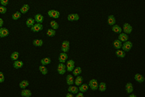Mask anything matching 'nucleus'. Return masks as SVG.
<instances>
[{
    "mask_svg": "<svg viewBox=\"0 0 145 97\" xmlns=\"http://www.w3.org/2000/svg\"><path fill=\"white\" fill-rule=\"evenodd\" d=\"M132 42H131L129 41H126L124 42L123 45H122V50L124 52H128V51L131 50V49L132 48Z\"/></svg>",
    "mask_w": 145,
    "mask_h": 97,
    "instance_id": "obj_1",
    "label": "nucleus"
},
{
    "mask_svg": "<svg viewBox=\"0 0 145 97\" xmlns=\"http://www.w3.org/2000/svg\"><path fill=\"white\" fill-rule=\"evenodd\" d=\"M88 86H89L93 91H96V90H98V81L96 79H91L90 81H89V84H88Z\"/></svg>",
    "mask_w": 145,
    "mask_h": 97,
    "instance_id": "obj_2",
    "label": "nucleus"
},
{
    "mask_svg": "<svg viewBox=\"0 0 145 97\" xmlns=\"http://www.w3.org/2000/svg\"><path fill=\"white\" fill-rule=\"evenodd\" d=\"M43 28H44V27H43L42 24H40V23H37V24H34L33 26L31 27V30L34 32H40V31L43 30Z\"/></svg>",
    "mask_w": 145,
    "mask_h": 97,
    "instance_id": "obj_3",
    "label": "nucleus"
},
{
    "mask_svg": "<svg viewBox=\"0 0 145 97\" xmlns=\"http://www.w3.org/2000/svg\"><path fill=\"white\" fill-rule=\"evenodd\" d=\"M57 71L59 75H64V74H65V72H66V66L64 63L60 62V64H59L57 66Z\"/></svg>",
    "mask_w": 145,
    "mask_h": 97,
    "instance_id": "obj_4",
    "label": "nucleus"
},
{
    "mask_svg": "<svg viewBox=\"0 0 145 97\" xmlns=\"http://www.w3.org/2000/svg\"><path fill=\"white\" fill-rule=\"evenodd\" d=\"M48 16L52 18H54V19H57V18L60 17V12L56 10H50V11H48Z\"/></svg>",
    "mask_w": 145,
    "mask_h": 97,
    "instance_id": "obj_5",
    "label": "nucleus"
},
{
    "mask_svg": "<svg viewBox=\"0 0 145 97\" xmlns=\"http://www.w3.org/2000/svg\"><path fill=\"white\" fill-rule=\"evenodd\" d=\"M122 30H123L124 33L130 34V33H131V32H132V27L129 24L126 23V24H123V28H122Z\"/></svg>",
    "mask_w": 145,
    "mask_h": 97,
    "instance_id": "obj_6",
    "label": "nucleus"
},
{
    "mask_svg": "<svg viewBox=\"0 0 145 97\" xmlns=\"http://www.w3.org/2000/svg\"><path fill=\"white\" fill-rule=\"evenodd\" d=\"M61 50L64 53L69 52V41H63L62 45H61Z\"/></svg>",
    "mask_w": 145,
    "mask_h": 97,
    "instance_id": "obj_7",
    "label": "nucleus"
},
{
    "mask_svg": "<svg viewBox=\"0 0 145 97\" xmlns=\"http://www.w3.org/2000/svg\"><path fill=\"white\" fill-rule=\"evenodd\" d=\"M75 62L73 60H69L68 62L66 64V70L68 71H73V70L74 69Z\"/></svg>",
    "mask_w": 145,
    "mask_h": 97,
    "instance_id": "obj_8",
    "label": "nucleus"
},
{
    "mask_svg": "<svg viewBox=\"0 0 145 97\" xmlns=\"http://www.w3.org/2000/svg\"><path fill=\"white\" fill-rule=\"evenodd\" d=\"M9 35V30L6 28H0V37H6Z\"/></svg>",
    "mask_w": 145,
    "mask_h": 97,
    "instance_id": "obj_9",
    "label": "nucleus"
},
{
    "mask_svg": "<svg viewBox=\"0 0 145 97\" xmlns=\"http://www.w3.org/2000/svg\"><path fill=\"white\" fill-rule=\"evenodd\" d=\"M79 20V15L77 13L74 14H69L68 15V20L69 21H77Z\"/></svg>",
    "mask_w": 145,
    "mask_h": 97,
    "instance_id": "obj_10",
    "label": "nucleus"
},
{
    "mask_svg": "<svg viewBox=\"0 0 145 97\" xmlns=\"http://www.w3.org/2000/svg\"><path fill=\"white\" fill-rule=\"evenodd\" d=\"M67 58H68V55H67V53H60V55H59V61L60 62H62V63H64L66 61V60Z\"/></svg>",
    "mask_w": 145,
    "mask_h": 97,
    "instance_id": "obj_11",
    "label": "nucleus"
},
{
    "mask_svg": "<svg viewBox=\"0 0 145 97\" xmlns=\"http://www.w3.org/2000/svg\"><path fill=\"white\" fill-rule=\"evenodd\" d=\"M118 40L122 42H125V41H128V36L127 34L124 33V32H121L119 33V36H118Z\"/></svg>",
    "mask_w": 145,
    "mask_h": 97,
    "instance_id": "obj_12",
    "label": "nucleus"
},
{
    "mask_svg": "<svg viewBox=\"0 0 145 97\" xmlns=\"http://www.w3.org/2000/svg\"><path fill=\"white\" fill-rule=\"evenodd\" d=\"M69 92H70V93L72 94H77V92H78V88H77V86H72V85H69Z\"/></svg>",
    "mask_w": 145,
    "mask_h": 97,
    "instance_id": "obj_13",
    "label": "nucleus"
},
{
    "mask_svg": "<svg viewBox=\"0 0 145 97\" xmlns=\"http://www.w3.org/2000/svg\"><path fill=\"white\" fill-rule=\"evenodd\" d=\"M23 62L22 61H19V60H15V62L13 64V66L15 69H19V68L23 67Z\"/></svg>",
    "mask_w": 145,
    "mask_h": 97,
    "instance_id": "obj_14",
    "label": "nucleus"
},
{
    "mask_svg": "<svg viewBox=\"0 0 145 97\" xmlns=\"http://www.w3.org/2000/svg\"><path fill=\"white\" fill-rule=\"evenodd\" d=\"M66 82L68 85H73L74 83V78L72 75H68L66 77Z\"/></svg>",
    "mask_w": 145,
    "mask_h": 97,
    "instance_id": "obj_15",
    "label": "nucleus"
},
{
    "mask_svg": "<svg viewBox=\"0 0 145 97\" xmlns=\"http://www.w3.org/2000/svg\"><path fill=\"white\" fill-rule=\"evenodd\" d=\"M107 22H108V24L111 26H113L114 24H115V22H116V20H115V17L114 15H110L108 17V20H107Z\"/></svg>",
    "mask_w": 145,
    "mask_h": 97,
    "instance_id": "obj_16",
    "label": "nucleus"
},
{
    "mask_svg": "<svg viewBox=\"0 0 145 97\" xmlns=\"http://www.w3.org/2000/svg\"><path fill=\"white\" fill-rule=\"evenodd\" d=\"M133 85H132V83H131V82H127V83L126 84V92H127L128 94L131 93V92H133Z\"/></svg>",
    "mask_w": 145,
    "mask_h": 97,
    "instance_id": "obj_17",
    "label": "nucleus"
},
{
    "mask_svg": "<svg viewBox=\"0 0 145 97\" xmlns=\"http://www.w3.org/2000/svg\"><path fill=\"white\" fill-rule=\"evenodd\" d=\"M21 96H24V97H30L32 96V92L30 90H28V89H23V91L21 92Z\"/></svg>",
    "mask_w": 145,
    "mask_h": 97,
    "instance_id": "obj_18",
    "label": "nucleus"
},
{
    "mask_svg": "<svg viewBox=\"0 0 145 97\" xmlns=\"http://www.w3.org/2000/svg\"><path fill=\"white\" fill-rule=\"evenodd\" d=\"M35 21L37 22V23H41L44 21V16H43L41 14H36V15H35Z\"/></svg>",
    "mask_w": 145,
    "mask_h": 97,
    "instance_id": "obj_19",
    "label": "nucleus"
},
{
    "mask_svg": "<svg viewBox=\"0 0 145 97\" xmlns=\"http://www.w3.org/2000/svg\"><path fill=\"white\" fill-rule=\"evenodd\" d=\"M88 89H89V86L87 85V84H82L81 83L80 85V87L78 88V91H80L81 92H86Z\"/></svg>",
    "mask_w": 145,
    "mask_h": 97,
    "instance_id": "obj_20",
    "label": "nucleus"
},
{
    "mask_svg": "<svg viewBox=\"0 0 145 97\" xmlns=\"http://www.w3.org/2000/svg\"><path fill=\"white\" fill-rule=\"evenodd\" d=\"M113 45L116 49H120V48H122V41H120L118 39L115 40L113 42Z\"/></svg>",
    "mask_w": 145,
    "mask_h": 97,
    "instance_id": "obj_21",
    "label": "nucleus"
},
{
    "mask_svg": "<svg viewBox=\"0 0 145 97\" xmlns=\"http://www.w3.org/2000/svg\"><path fill=\"white\" fill-rule=\"evenodd\" d=\"M112 31H113L114 32H115V33H121L122 32V28H120L118 25H115V24H114L113 26H112Z\"/></svg>",
    "mask_w": 145,
    "mask_h": 97,
    "instance_id": "obj_22",
    "label": "nucleus"
},
{
    "mask_svg": "<svg viewBox=\"0 0 145 97\" xmlns=\"http://www.w3.org/2000/svg\"><path fill=\"white\" fill-rule=\"evenodd\" d=\"M28 11H29V5L28 4H24V5H23V7L20 8V13L26 14Z\"/></svg>",
    "mask_w": 145,
    "mask_h": 97,
    "instance_id": "obj_23",
    "label": "nucleus"
},
{
    "mask_svg": "<svg viewBox=\"0 0 145 97\" xmlns=\"http://www.w3.org/2000/svg\"><path fill=\"white\" fill-rule=\"evenodd\" d=\"M135 79H136L138 82H143L144 81V76L142 75H140V74H136V75H135Z\"/></svg>",
    "mask_w": 145,
    "mask_h": 97,
    "instance_id": "obj_24",
    "label": "nucleus"
},
{
    "mask_svg": "<svg viewBox=\"0 0 145 97\" xmlns=\"http://www.w3.org/2000/svg\"><path fill=\"white\" fill-rule=\"evenodd\" d=\"M33 45L36 47H40V46H42L43 44H44V42H43L42 40H40V39H36V40L33 41Z\"/></svg>",
    "mask_w": 145,
    "mask_h": 97,
    "instance_id": "obj_25",
    "label": "nucleus"
},
{
    "mask_svg": "<svg viewBox=\"0 0 145 97\" xmlns=\"http://www.w3.org/2000/svg\"><path fill=\"white\" fill-rule=\"evenodd\" d=\"M115 54H116V56H117V57H121V58H123V57H125V56H126L125 52H124L123 50H120V49H118V50L116 51Z\"/></svg>",
    "mask_w": 145,
    "mask_h": 97,
    "instance_id": "obj_26",
    "label": "nucleus"
},
{
    "mask_svg": "<svg viewBox=\"0 0 145 97\" xmlns=\"http://www.w3.org/2000/svg\"><path fill=\"white\" fill-rule=\"evenodd\" d=\"M35 24V20L32 19V18H28L27 20V21H26V25L28 28H31L32 26H33Z\"/></svg>",
    "mask_w": 145,
    "mask_h": 97,
    "instance_id": "obj_27",
    "label": "nucleus"
},
{
    "mask_svg": "<svg viewBox=\"0 0 145 97\" xmlns=\"http://www.w3.org/2000/svg\"><path fill=\"white\" fill-rule=\"evenodd\" d=\"M39 70H40V71L42 73V75H47V74H48V69H47V67L44 65L40 66L39 67Z\"/></svg>",
    "mask_w": 145,
    "mask_h": 97,
    "instance_id": "obj_28",
    "label": "nucleus"
},
{
    "mask_svg": "<svg viewBox=\"0 0 145 97\" xmlns=\"http://www.w3.org/2000/svg\"><path fill=\"white\" fill-rule=\"evenodd\" d=\"M83 82V78L81 76L77 75V77L75 79V85L76 86H80L81 83Z\"/></svg>",
    "mask_w": 145,
    "mask_h": 97,
    "instance_id": "obj_29",
    "label": "nucleus"
},
{
    "mask_svg": "<svg viewBox=\"0 0 145 97\" xmlns=\"http://www.w3.org/2000/svg\"><path fill=\"white\" fill-rule=\"evenodd\" d=\"M28 85H29V82H28V80H23L22 82H20L19 87L22 88V89H24V88L27 87Z\"/></svg>",
    "mask_w": 145,
    "mask_h": 97,
    "instance_id": "obj_30",
    "label": "nucleus"
},
{
    "mask_svg": "<svg viewBox=\"0 0 145 97\" xmlns=\"http://www.w3.org/2000/svg\"><path fill=\"white\" fill-rule=\"evenodd\" d=\"M73 75H75V76H77V75H81V73L82 71H81V67H76L75 69H73Z\"/></svg>",
    "mask_w": 145,
    "mask_h": 97,
    "instance_id": "obj_31",
    "label": "nucleus"
},
{
    "mask_svg": "<svg viewBox=\"0 0 145 97\" xmlns=\"http://www.w3.org/2000/svg\"><path fill=\"white\" fill-rule=\"evenodd\" d=\"M51 61H51L50 57H44L40 61V62H41L42 65H48V64L51 63Z\"/></svg>",
    "mask_w": 145,
    "mask_h": 97,
    "instance_id": "obj_32",
    "label": "nucleus"
},
{
    "mask_svg": "<svg viewBox=\"0 0 145 97\" xmlns=\"http://www.w3.org/2000/svg\"><path fill=\"white\" fill-rule=\"evenodd\" d=\"M98 88H99V91L102 92H105L106 90H107V84L105 83V82H101V83L98 85Z\"/></svg>",
    "mask_w": 145,
    "mask_h": 97,
    "instance_id": "obj_33",
    "label": "nucleus"
},
{
    "mask_svg": "<svg viewBox=\"0 0 145 97\" xmlns=\"http://www.w3.org/2000/svg\"><path fill=\"white\" fill-rule=\"evenodd\" d=\"M50 26L52 27V28L54 30L57 29V28H59V24H57V22L55 21V20H52V21L50 22Z\"/></svg>",
    "mask_w": 145,
    "mask_h": 97,
    "instance_id": "obj_34",
    "label": "nucleus"
},
{
    "mask_svg": "<svg viewBox=\"0 0 145 97\" xmlns=\"http://www.w3.org/2000/svg\"><path fill=\"white\" fill-rule=\"evenodd\" d=\"M20 17H21V13H20V11H16L13 14V15H12V19H13L14 20H19Z\"/></svg>",
    "mask_w": 145,
    "mask_h": 97,
    "instance_id": "obj_35",
    "label": "nucleus"
},
{
    "mask_svg": "<svg viewBox=\"0 0 145 97\" xmlns=\"http://www.w3.org/2000/svg\"><path fill=\"white\" fill-rule=\"evenodd\" d=\"M19 52H14V53H11V60H13V61H15V60H18V58H19Z\"/></svg>",
    "mask_w": 145,
    "mask_h": 97,
    "instance_id": "obj_36",
    "label": "nucleus"
},
{
    "mask_svg": "<svg viewBox=\"0 0 145 97\" xmlns=\"http://www.w3.org/2000/svg\"><path fill=\"white\" fill-rule=\"evenodd\" d=\"M47 35H48V36H54L55 35H56V30L52 29V28H50V29H48L47 31Z\"/></svg>",
    "mask_w": 145,
    "mask_h": 97,
    "instance_id": "obj_37",
    "label": "nucleus"
},
{
    "mask_svg": "<svg viewBox=\"0 0 145 97\" xmlns=\"http://www.w3.org/2000/svg\"><path fill=\"white\" fill-rule=\"evenodd\" d=\"M7 12V7L4 6H0V14H5Z\"/></svg>",
    "mask_w": 145,
    "mask_h": 97,
    "instance_id": "obj_38",
    "label": "nucleus"
},
{
    "mask_svg": "<svg viewBox=\"0 0 145 97\" xmlns=\"http://www.w3.org/2000/svg\"><path fill=\"white\" fill-rule=\"evenodd\" d=\"M8 3H9L8 0H0V3L2 4V6H4V7H6L8 4Z\"/></svg>",
    "mask_w": 145,
    "mask_h": 97,
    "instance_id": "obj_39",
    "label": "nucleus"
},
{
    "mask_svg": "<svg viewBox=\"0 0 145 97\" xmlns=\"http://www.w3.org/2000/svg\"><path fill=\"white\" fill-rule=\"evenodd\" d=\"M4 80H5V77H4V75L3 74V72L0 71V83L3 82Z\"/></svg>",
    "mask_w": 145,
    "mask_h": 97,
    "instance_id": "obj_40",
    "label": "nucleus"
},
{
    "mask_svg": "<svg viewBox=\"0 0 145 97\" xmlns=\"http://www.w3.org/2000/svg\"><path fill=\"white\" fill-rule=\"evenodd\" d=\"M84 96V94H83V92H81L80 93H77V97H83Z\"/></svg>",
    "mask_w": 145,
    "mask_h": 97,
    "instance_id": "obj_41",
    "label": "nucleus"
},
{
    "mask_svg": "<svg viewBox=\"0 0 145 97\" xmlns=\"http://www.w3.org/2000/svg\"><path fill=\"white\" fill-rule=\"evenodd\" d=\"M3 25V20L2 18H0V28H2Z\"/></svg>",
    "mask_w": 145,
    "mask_h": 97,
    "instance_id": "obj_42",
    "label": "nucleus"
},
{
    "mask_svg": "<svg viewBox=\"0 0 145 97\" xmlns=\"http://www.w3.org/2000/svg\"><path fill=\"white\" fill-rule=\"evenodd\" d=\"M66 97H73V94H72V93H70V92H69V93L66 94Z\"/></svg>",
    "mask_w": 145,
    "mask_h": 97,
    "instance_id": "obj_43",
    "label": "nucleus"
},
{
    "mask_svg": "<svg viewBox=\"0 0 145 97\" xmlns=\"http://www.w3.org/2000/svg\"><path fill=\"white\" fill-rule=\"evenodd\" d=\"M131 94V93H130ZM130 97H136V96L135 94H131L130 95Z\"/></svg>",
    "mask_w": 145,
    "mask_h": 97,
    "instance_id": "obj_44",
    "label": "nucleus"
}]
</instances>
